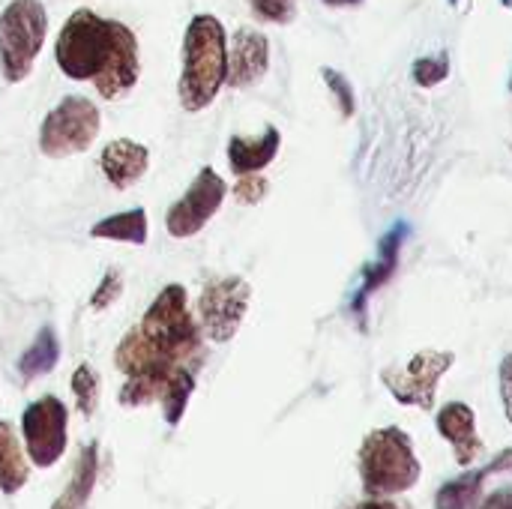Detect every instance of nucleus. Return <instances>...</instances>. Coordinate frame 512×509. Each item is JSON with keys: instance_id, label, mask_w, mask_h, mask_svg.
Segmentation results:
<instances>
[{"instance_id": "f3484780", "label": "nucleus", "mask_w": 512, "mask_h": 509, "mask_svg": "<svg viewBox=\"0 0 512 509\" xmlns=\"http://www.w3.org/2000/svg\"><path fill=\"white\" fill-rule=\"evenodd\" d=\"M30 468L24 462V450L15 438V429L9 423H0V492L15 495L27 486Z\"/></svg>"}, {"instance_id": "f03ea898", "label": "nucleus", "mask_w": 512, "mask_h": 509, "mask_svg": "<svg viewBox=\"0 0 512 509\" xmlns=\"http://www.w3.org/2000/svg\"><path fill=\"white\" fill-rule=\"evenodd\" d=\"M228 78V36L216 15H195L183 33V69H180V105L186 111H204L219 96Z\"/></svg>"}, {"instance_id": "cd10ccee", "label": "nucleus", "mask_w": 512, "mask_h": 509, "mask_svg": "<svg viewBox=\"0 0 512 509\" xmlns=\"http://www.w3.org/2000/svg\"><path fill=\"white\" fill-rule=\"evenodd\" d=\"M267 192H270V183L261 174H240V180L234 186V198L240 204H258V201H264Z\"/></svg>"}, {"instance_id": "4468645a", "label": "nucleus", "mask_w": 512, "mask_h": 509, "mask_svg": "<svg viewBox=\"0 0 512 509\" xmlns=\"http://www.w3.org/2000/svg\"><path fill=\"white\" fill-rule=\"evenodd\" d=\"M102 174L114 189H132L150 168V150L132 138H117L108 141L102 156H99Z\"/></svg>"}, {"instance_id": "dca6fc26", "label": "nucleus", "mask_w": 512, "mask_h": 509, "mask_svg": "<svg viewBox=\"0 0 512 509\" xmlns=\"http://www.w3.org/2000/svg\"><path fill=\"white\" fill-rule=\"evenodd\" d=\"M279 147H282V132L276 126H267L255 138L234 135L228 141V165L237 177L240 174H258L279 156Z\"/></svg>"}, {"instance_id": "7ed1b4c3", "label": "nucleus", "mask_w": 512, "mask_h": 509, "mask_svg": "<svg viewBox=\"0 0 512 509\" xmlns=\"http://www.w3.org/2000/svg\"><path fill=\"white\" fill-rule=\"evenodd\" d=\"M420 459L414 456L411 438L390 426L366 435L360 447V480L369 498L402 495L420 480Z\"/></svg>"}, {"instance_id": "20e7f679", "label": "nucleus", "mask_w": 512, "mask_h": 509, "mask_svg": "<svg viewBox=\"0 0 512 509\" xmlns=\"http://www.w3.org/2000/svg\"><path fill=\"white\" fill-rule=\"evenodd\" d=\"M114 42V21L96 15L93 9H75L54 42V60L60 72L72 81H93L108 63Z\"/></svg>"}, {"instance_id": "2eb2a0df", "label": "nucleus", "mask_w": 512, "mask_h": 509, "mask_svg": "<svg viewBox=\"0 0 512 509\" xmlns=\"http://www.w3.org/2000/svg\"><path fill=\"white\" fill-rule=\"evenodd\" d=\"M438 432L453 444L456 462L462 468H468L483 450V441L477 435V414L465 402H450L438 411Z\"/></svg>"}, {"instance_id": "b1692460", "label": "nucleus", "mask_w": 512, "mask_h": 509, "mask_svg": "<svg viewBox=\"0 0 512 509\" xmlns=\"http://www.w3.org/2000/svg\"><path fill=\"white\" fill-rule=\"evenodd\" d=\"M321 78H324V84L330 87V93H333V99H336V105H339V114H342L345 120H351L354 111H357V96H354V87H351L348 75H342V72L333 69V66H324V69H321Z\"/></svg>"}, {"instance_id": "2f4dec72", "label": "nucleus", "mask_w": 512, "mask_h": 509, "mask_svg": "<svg viewBox=\"0 0 512 509\" xmlns=\"http://www.w3.org/2000/svg\"><path fill=\"white\" fill-rule=\"evenodd\" d=\"M348 509H405V507H399V504H393V501L369 498V501H363V504H357V507H348Z\"/></svg>"}, {"instance_id": "4be33fe9", "label": "nucleus", "mask_w": 512, "mask_h": 509, "mask_svg": "<svg viewBox=\"0 0 512 509\" xmlns=\"http://www.w3.org/2000/svg\"><path fill=\"white\" fill-rule=\"evenodd\" d=\"M192 393H195V372H192V369H180V372L171 378V384H168V390H165V396H162L168 426H177V423L183 420Z\"/></svg>"}, {"instance_id": "1a4fd4ad", "label": "nucleus", "mask_w": 512, "mask_h": 509, "mask_svg": "<svg viewBox=\"0 0 512 509\" xmlns=\"http://www.w3.org/2000/svg\"><path fill=\"white\" fill-rule=\"evenodd\" d=\"M66 423L69 411L57 396H45L24 408L21 414V435L27 456L36 468H51L66 453Z\"/></svg>"}, {"instance_id": "a878e982", "label": "nucleus", "mask_w": 512, "mask_h": 509, "mask_svg": "<svg viewBox=\"0 0 512 509\" xmlns=\"http://www.w3.org/2000/svg\"><path fill=\"white\" fill-rule=\"evenodd\" d=\"M249 6L267 24H291L297 18V0H249Z\"/></svg>"}, {"instance_id": "5701e85b", "label": "nucleus", "mask_w": 512, "mask_h": 509, "mask_svg": "<svg viewBox=\"0 0 512 509\" xmlns=\"http://www.w3.org/2000/svg\"><path fill=\"white\" fill-rule=\"evenodd\" d=\"M72 387V396H75V405L84 417H93L96 414V405H99V375L93 372V366L81 363L69 381Z\"/></svg>"}, {"instance_id": "9d476101", "label": "nucleus", "mask_w": 512, "mask_h": 509, "mask_svg": "<svg viewBox=\"0 0 512 509\" xmlns=\"http://www.w3.org/2000/svg\"><path fill=\"white\" fill-rule=\"evenodd\" d=\"M225 195H228L225 180L210 165L201 168L198 177L192 180V186L186 189V195L168 210V216H165L168 234L177 237V240H186V237L198 234L216 216V210L222 207Z\"/></svg>"}, {"instance_id": "c9c22d12", "label": "nucleus", "mask_w": 512, "mask_h": 509, "mask_svg": "<svg viewBox=\"0 0 512 509\" xmlns=\"http://www.w3.org/2000/svg\"><path fill=\"white\" fill-rule=\"evenodd\" d=\"M510 93H512V78H510Z\"/></svg>"}, {"instance_id": "a211bd4d", "label": "nucleus", "mask_w": 512, "mask_h": 509, "mask_svg": "<svg viewBox=\"0 0 512 509\" xmlns=\"http://www.w3.org/2000/svg\"><path fill=\"white\" fill-rule=\"evenodd\" d=\"M90 237L144 246V243H147V210H144V207H132V210L114 213V216L96 222V225L90 228Z\"/></svg>"}, {"instance_id": "7c9ffc66", "label": "nucleus", "mask_w": 512, "mask_h": 509, "mask_svg": "<svg viewBox=\"0 0 512 509\" xmlns=\"http://www.w3.org/2000/svg\"><path fill=\"white\" fill-rule=\"evenodd\" d=\"M486 474L495 477V474H512V450H504L495 462L486 465Z\"/></svg>"}, {"instance_id": "0eeeda50", "label": "nucleus", "mask_w": 512, "mask_h": 509, "mask_svg": "<svg viewBox=\"0 0 512 509\" xmlns=\"http://www.w3.org/2000/svg\"><path fill=\"white\" fill-rule=\"evenodd\" d=\"M453 363H456L453 351H420L405 366L384 369L381 381L399 405L432 411L438 396V381L453 369Z\"/></svg>"}, {"instance_id": "6ab92c4d", "label": "nucleus", "mask_w": 512, "mask_h": 509, "mask_svg": "<svg viewBox=\"0 0 512 509\" xmlns=\"http://www.w3.org/2000/svg\"><path fill=\"white\" fill-rule=\"evenodd\" d=\"M96 474H99V450L96 444H87L81 459H78V468H75V477L69 480L66 492L54 501L51 509H84L90 501V492L96 486Z\"/></svg>"}, {"instance_id": "473e14b6", "label": "nucleus", "mask_w": 512, "mask_h": 509, "mask_svg": "<svg viewBox=\"0 0 512 509\" xmlns=\"http://www.w3.org/2000/svg\"><path fill=\"white\" fill-rule=\"evenodd\" d=\"M327 6H333V9H342V6H360L363 0H324Z\"/></svg>"}, {"instance_id": "9b49d317", "label": "nucleus", "mask_w": 512, "mask_h": 509, "mask_svg": "<svg viewBox=\"0 0 512 509\" xmlns=\"http://www.w3.org/2000/svg\"><path fill=\"white\" fill-rule=\"evenodd\" d=\"M138 75H141L138 39H135V33L123 21H114V42H111L108 63L93 78L96 93L102 99H120V96H126L138 84Z\"/></svg>"}, {"instance_id": "393cba45", "label": "nucleus", "mask_w": 512, "mask_h": 509, "mask_svg": "<svg viewBox=\"0 0 512 509\" xmlns=\"http://www.w3.org/2000/svg\"><path fill=\"white\" fill-rule=\"evenodd\" d=\"M411 75H414V84H420V87H438L450 75V57L447 54L420 57V60H414Z\"/></svg>"}, {"instance_id": "423d86ee", "label": "nucleus", "mask_w": 512, "mask_h": 509, "mask_svg": "<svg viewBox=\"0 0 512 509\" xmlns=\"http://www.w3.org/2000/svg\"><path fill=\"white\" fill-rule=\"evenodd\" d=\"M99 108L84 99V96H66L60 105H54L42 126H39V150L51 159H63V156H75V153H84L102 123H99Z\"/></svg>"}, {"instance_id": "f257e3e1", "label": "nucleus", "mask_w": 512, "mask_h": 509, "mask_svg": "<svg viewBox=\"0 0 512 509\" xmlns=\"http://www.w3.org/2000/svg\"><path fill=\"white\" fill-rule=\"evenodd\" d=\"M201 324L192 318L183 285H168L144 312L141 324L132 327L117 351L114 366L126 375L120 405L141 408L165 396L171 378L201 360Z\"/></svg>"}, {"instance_id": "c756f323", "label": "nucleus", "mask_w": 512, "mask_h": 509, "mask_svg": "<svg viewBox=\"0 0 512 509\" xmlns=\"http://www.w3.org/2000/svg\"><path fill=\"white\" fill-rule=\"evenodd\" d=\"M480 509H512V486H504V489H498V492H492Z\"/></svg>"}, {"instance_id": "6e6552de", "label": "nucleus", "mask_w": 512, "mask_h": 509, "mask_svg": "<svg viewBox=\"0 0 512 509\" xmlns=\"http://www.w3.org/2000/svg\"><path fill=\"white\" fill-rule=\"evenodd\" d=\"M249 300H252V288L240 276H222L207 282L198 297L201 333L216 345L231 342L249 312Z\"/></svg>"}, {"instance_id": "39448f33", "label": "nucleus", "mask_w": 512, "mask_h": 509, "mask_svg": "<svg viewBox=\"0 0 512 509\" xmlns=\"http://www.w3.org/2000/svg\"><path fill=\"white\" fill-rule=\"evenodd\" d=\"M48 12L39 0H12L0 12V66L9 84L24 81L45 45Z\"/></svg>"}, {"instance_id": "aec40b11", "label": "nucleus", "mask_w": 512, "mask_h": 509, "mask_svg": "<svg viewBox=\"0 0 512 509\" xmlns=\"http://www.w3.org/2000/svg\"><path fill=\"white\" fill-rule=\"evenodd\" d=\"M60 360V342H57V333L54 327H42L33 339V345L18 357V375L24 381H33V378H42L48 375Z\"/></svg>"}, {"instance_id": "c85d7f7f", "label": "nucleus", "mask_w": 512, "mask_h": 509, "mask_svg": "<svg viewBox=\"0 0 512 509\" xmlns=\"http://www.w3.org/2000/svg\"><path fill=\"white\" fill-rule=\"evenodd\" d=\"M501 396H504V411L512 423V354L501 363Z\"/></svg>"}, {"instance_id": "f8f14e48", "label": "nucleus", "mask_w": 512, "mask_h": 509, "mask_svg": "<svg viewBox=\"0 0 512 509\" xmlns=\"http://www.w3.org/2000/svg\"><path fill=\"white\" fill-rule=\"evenodd\" d=\"M270 69V39L255 27H240L228 45V78L234 90L258 84Z\"/></svg>"}, {"instance_id": "bb28decb", "label": "nucleus", "mask_w": 512, "mask_h": 509, "mask_svg": "<svg viewBox=\"0 0 512 509\" xmlns=\"http://www.w3.org/2000/svg\"><path fill=\"white\" fill-rule=\"evenodd\" d=\"M120 294H123V276H120L117 270H108V273L102 276V282L96 285L93 297H90V309L102 312V309L114 306V303L120 300Z\"/></svg>"}, {"instance_id": "412c9836", "label": "nucleus", "mask_w": 512, "mask_h": 509, "mask_svg": "<svg viewBox=\"0 0 512 509\" xmlns=\"http://www.w3.org/2000/svg\"><path fill=\"white\" fill-rule=\"evenodd\" d=\"M486 468L480 471H468L456 480H450L438 498H435V509H480V489L486 480Z\"/></svg>"}, {"instance_id": "f704fd0d", "label": "nucleus", "mask_w": 512, "mask_h": 509, "mask_svg": "<svg viewBox=\"0 0 512 509\" xmlns=\"http://www.w3.org/2000/svg\"><path fill=\"white\" fill-rule=\"evenodd\" d=\"M501 3H504V6H512V0H501Z\"/></svg>"}, {"instance_id": "ddd939ff", "label": "nucleus", "mask_w": 512, "mask_h": 509, "mask_svg": "<svg viewBox=\"0 0 512 509\" xmlns=\"http://www.w3.org/2000/svg\"><path fill=\"white\" fill-rule=\"evenodd\" d=\"M408 234H411V225H408V222H399V225H393V228L381 237V243H378V258L363 270V282H360V288H357V294H354V300H351V309H354L357 318L366 315L369 297H375V294L396 276L399 255H402V246H405Z\"/></svg>"}, {"instance_id": "72a5a7b5", "label": "nucleus", "mask_w": 512, "mask_h": 509, "mask_svg": "<svg viewBox=\"0 0 512 509\" xmlns=\"http://www.w3.org/2000/svg\"><path fill=\"white\" fill-rule=\"evenodd\" d=\"M447 3H450V6H459V3H462V0H447Z\"/></svg>"}]
</instances>
